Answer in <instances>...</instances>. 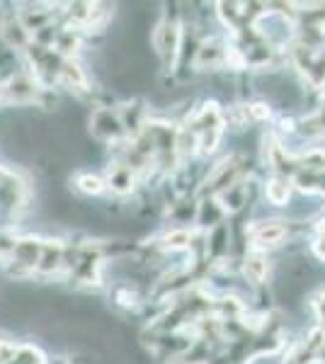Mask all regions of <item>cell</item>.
I'll list each match as a JSON object with an SVG mask.
<instances>
[{
  "instance_id": "1",
  "label": "cell",
  "mask_w": 325,
  "mask_h": 364,
  "mask_svg": "<svg viewBox=\"0 0 325 364\" xmlns=\"http://www.w3.org/2000/svg\"><path fill=\"white\" fill-rule=\"evenodd\" d=\"M284 238H287V226L282 224V221H270V224H262L255 231V236H252V240H255L260 248H265V245H279Z\"/></svg>"
},
{
  "instance_id": "2",
  "label": "cell",
  "mask_w": 325,
  "mask_h": 364,
  "mask_svg": "<svg viewBox=\"0 0 325 364\" xmlns=\"http://www.w3.org/2000/svg\"><path fill=\"white\" fill-rule=\"evenodd\" d=\"M177 46H180V32L175 25H163L156 32V49L161 51L165 58L177 54Z\"/></svg>"
},
{
  "instance_id": "3",
  "label": "cell",
  "mask_w": 325,
  "mask_h": 364,
  "mask_svg": "<svg viewBox=\"0 0 325 364\" xmlns=\"http://www.w3.org/2000/svg\"><path fill=\"white\" fill-rule=\"evenodd\" d=\"M267 199L275 207H282V204H287L289 199V180L287 178H272L267 182Z\"/></svg>"
},
{
  "instance_id": "4",
  "label": "cell",
  "mask_w": 325,
  "mask_h": 364,
  "mask_svg": "<svg viewBox=\"0 0 325 364\" xmlns=\"http://www.w3.org/2000/svg\"><path fill=\"white\" fill-rule=\"evenodd\" d=\"M245 277L250 282H255V284H260V282L267 277V262H265L260 255L247 257L245 260Z\"/></svg>"
},
{
  "instance_id": "5",
  "label": "cell",
  "mask_w": 325,
  "mask_h": 364,
  "mask_svg": "<svg viewBox=\"0 0 325 364\" xmlns=\"http://www.w3.org/2000/svg\"><path fill=\"white\" fill-rule=\"evenodd\" d=\"M3 37L8 39V44H13V46H27L29 44V34L22 25H5Z\"/></svg>"
},
{
  "instance_id": "6",
  "label": "cell",
  "mask_w": 325,
  "mask_h": 364,
  "mask_svg": "<svg viewBox=\"0 0 325 364\" xmlns=\"http://www.w3.org/2000/svg\"><path fill=\"white\" fill-rule=\"evenodd\" d=\"M110 182L114 190L119 192H127L129 185H132V170L129 168H117L114 173H110Z\"/></svg>"
},
{
  "instance_id": "7",
  "label": "cell",
  "mask_w": 325,
  "mask_h": 364,
  "mask_svg": "<svg viewBox=\"0 0 325 364\" xmlns=\"http://www.w3.org/2000/svg\"><path fill=\"white\" fill-rule=\"evenodd\" d=\"M78 187L82 192H87V195H100L102 192V180L95 178V175H80Z\"/></svg>"
},
{
  "instance_id": "8",
  "label": "cell",
  "mask_w": 325,
  "mask_h": 364,
  "mask_svg": "<svg viewBox=\"0 0 325 364\" xmlns=\"http://www.w3.org/2000/svg\"><path fill=\"white\" fill-rule=\"evenodd\" d=\"M10 364H41V355L32 348H20L15 352V360Z\"/></svg>"
},
{
  "instance_id": "9",
  "label": "cell",
  "mask_w": 325,
  "mask_h": 364,
  "mask_svg": "<svg viewBox=\"0 0 325 364\" xmlns=\"http://www.w3.org/2000/svg\"><path fill=\"white\" fill-rule=\"evenodd\" d=\"M223 56V51L216 44H206L199 49V63H214Z\"/></svg>"
},
{
  "instance_id": "10",
  "label": "cell",
  "mask_w": 325,
  "mask_h": 364,
  "mask_svg": "<svg viewBox=\"0 0 325 364\" xmlns=\"http://www.w3.org/2000/svg\"><path fill=\"white\" fill-rule=\"evenodd\" d=\"M187 243H190V233L187 231H173L170 236H165V245L168 248H182Z\"/></svg>"
},
{
  "instance_id": "11",
  "label": "cell",
  "mask_w": 325,
  "mask_h": 364,
  "mask_svg": "<svg viewBox=\"0 0 325 364\" xmlns=\"http://www.w3.org/2000/svg\"><path fill=\"white\" fill-rule=\"evenodd\" d=\"M252 114H255V117H267L270 107H265V105H252Z\"/></svg>"
},
{
  "instance_id": "12",
  "label": "cell",
  "mask_w": 325,
  "mask_h": 364,
  "mask_svg": "<svg viewBox=\"0 0 325 364\" xmlns=\"http://www.w3.org/2000/svg\"><path fill=\"white\" fill-rule=\"evenodd\" d=\"M318 314H321V318L325 323V294L321 296V301H318Z\"/></svg>"
}]
</instances>
